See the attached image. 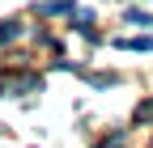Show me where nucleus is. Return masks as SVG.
<instances>
[{"label":"nucleus","instance_id":"nucleus-1","mask_svg":"<svg viewBox=\"0 0 153 148\" xmlns=\"http://www.w3.org/2000/svg\"><path fill=\"white\" fill-rule=\"evenodd\" d=\"M38 13H43V17H51V13H72V0H43Z\"/></svg>","mask_w":153,"mask_h":148},{"label":"nucleus","instance_id":"nucleus-2","mask_svg":"<svg viewBox=\"0 0 153 148\" xmlns=\"http://www.w3.org/2000/svg\"><path fill=\"white\" fill-rule=\"evenodd\" d=\"M115 47H123V51H153V38H119Z\"/></svg>","mask_w":153,"mask_h":148},{"label":"nucleus","instance_id":"nucleus-3","mask_svg":"<svg viewBox=\"0 0 153 148\" xmlns=\"http://www.w3.org/2000/svg\"><path fill=\"white\" fill-rule=\"evenodd\" d=\"M17 34H22V30H17V21H0V42H13Z\"/></svg>","mask_w":153,"mask_h":148},{"label":"nucleus","instance_id":"nucleus-4","mask_svg":"<svg viewBox=\"0 0 153 148\" xmlns=\"http://www.w3.org/2000/svg\"><path fill=\"white\" fill-rule=\"evenodd\" d=\"M128 21H132V26H153V17H145L140 9H128Z\"/></svg>","mask_w":153,"mask_h":148},{"label":"nucleus","instance_id":"nucleus-5","mask_svg":"<svg viewBox=\"0 0 153 148\" xmlns=\"http://www.w3.org/2000/svg\"><path fill=\"white\" fill-rule=\"evenodd\" d=\"M136 123H153V102H145V106H136Z\"/></svg>","mask_w":153,"mask_h":148}]
</instances>
